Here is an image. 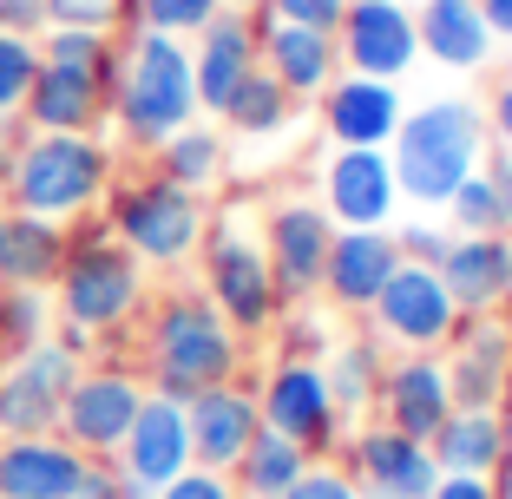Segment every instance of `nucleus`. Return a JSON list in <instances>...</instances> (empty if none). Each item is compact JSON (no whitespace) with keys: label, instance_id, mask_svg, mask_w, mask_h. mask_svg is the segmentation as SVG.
Here are the masks:
<instances>
[{"label":"nucleus","instance_id":"obj_1","mask_svg":"<svg viewBox=\"0 0 512 499\" xmlns=\"http://www.w3.org/2000/svg\"><path fill=\"white\" fill-rule=\"evenodd\" d=\"M486 106L480 99H427V106H407L394 125V184H401V204H427L440 211L473 171L486 165Z\"/></svg>","mask_w":512,"mask_h":499},{"label":"nucleus","instance_id":"obj_2","mask_svg":"<svg viewBox=\"0 0 512 499\" xmlns=\"http://www.w3.org/2000/svg\"><path fill=\"white\" fill-rule=\"evenodd\" d=\"M145 368H151V394L191 401V394L237 381L243 368V335L217 316L211 296H165L145 322Z\"/></svg>","mask_w":512,"mask_h":499},{"label":"nucleus","instance_id":"obj_3","mask_svg":"<svg viewBox=\"0 0 512 499\" xmlns=\"http://www.w3.org/2000/svg\"><path fill=\"white\" fill-rule=\"evenodd\" d=\"M112 119L138 152H158L171 132L197 119V79H191V46L171 33H132L119 46V73H112Z\"/></svg>","mask_w":512,"mask_h":499},{"label":"nucleus","instance_id":"obj_4","mask_svg":"<svg viewBox=\"0 0 512 499\" xmlns=\"http://www.w3.org/2000/svg\"><path fill=\"white\" fill-rule=\"evenodd\" d=\"M106 184H112V152L99 138L40 132L33 145H20V158H14V211L66 224V217L92 211Z\"/></svg>","mask_w":512,"mask_h":499},{"label":"nucleus","instance_id":"obj_5","mask_svg":"<svg viewBox=\"0 0 512 499\" xmlns=\"http://www.w3.org/2000/svg\"><path fill=\"white\" fill-rule=\"evenodd\" d=\"M60 316L86 335L125 329L145 303V270L125 250L112 230H86V237H66V263H60Z\"/></svg>","mask_w":512,"mask_h":499},{"label":"nucleus","instance_id":"obj_6","mask_svg":"<svg viewBox=\"0 0 512 499\" xmlns=\"http://www.w3.org/2000/svg\"><path fill=\"white\" fill-rule=\"evenodd\" d=\"M106 224L138 263H165L171 270V263L197 257V243H204V230H211V211H204L197 191H184V184H171V178L151 171V178H132V184L112 191Z\"/></svg>","mask_w":512,"mask_h":499},{"label":"nucleus","instance_id":"obj_7","mask_svg":"<svg viewBox=\"0 0 512 499\" xmlns=\"http://www.w3.org/2000/svg\"><path fill=\"white\" fill-rule=\"evenodd\" d=\"M204 257V296L217 303V316L237 335H270L283 316V296H276L270 257H263V237H256L243 217H217L197 243Z\"/></svg>","mask_w":512,"mask_h":499},{"label":"nucleus","instance_id":"obj_8","mask_svg":"<svg viewBox=\"0 0 512 499\" xmlns=\"http://www.w3.org/2000/svg\"><path fill=\"white\" fill-rule=\"evenodd\" d=\"M256 414H263L270 434L296 440L309 460L335 454L342 434H348V414L335 408L322 362H283V355H276V368L263 375V388H256Z\"/></svg>","mask_w":512,"mask_h":499},{"label":"nucleus","instance_id":"obj_9","mask_svg":"<svg viewBox=\"0 0 512 499\" xmlns=\"http://www.w3.org/2000/svg\"><path fill=\"white\" fill-rule=\"evenodd\" d=\"M368 322L388 348L401 355H440L453 342V322H460V303L447 296L440 270L427 263H401V270L381 283V296L368 303Z\"/></svg>","mask_w":512,"mask_h":499},{"label":"nucleus","instance_id":"obj_10","mask_svg":"<svg viewBox=\"0 0 512 499\" xmlns=\"http://www.w3.org/2000/svg\"><path fill=\"white\" fill-rule=\"evenodd\" d=\"M329 243H335V217L322 211V197H289V204H276V211L263 217V257H270V276H276L283 309L322 296Z\"/></svg>","mask_w":512,"mask_h":499},{"label":"nucleus","instance_id":"obj_11","mask_svg":"<svg viewBox=\"0 0 512 499\" xmlns=\"http://www.w3.org/2000/svg\"><path fill=\"white\" fill-rule=\"evenodd\" d=\"M447 362L453 408H506L512 401V322L506 309H473L453 322V342L440 348Z\"/></svg>","mask_w":512,"mask_h":499},{"label":"nucleus","instance_id":"obj_12","mask_svg":"<svg viewBox=\"0 0 512 499\" xmlns=\"http://www.w3.org/2000/svg\"><path fill=\"white\" fill-rule=\"evenodd\" d=\"M342 73L394 79L401 86L421 66V33H414V0H348L342 27H335Z\"/></svg>","mask_w":512,"mask_h":499},{"label":"nucleus","instance_id":"obj_13","mask_svg":"<svg viewBox=\"0 0 512 499\" xmlns=\"http://www.w3.org/2000/svg\"><path fill=\"white\" fill-rule=\"evenodd\" d=\"M79 375V355L66 342H33L14 368H0V434H53L60 427V401Z\"/></svg>","mask_w":512,"mask_h":499},{"label":"nucleus","instance_id":"obj_14","mask_svg":"<svg viewBox=\"0 0 512 499\" xmlns=\"http://www.w3.org/2000/svg\"><path fill=\"white\" fill-rule=\"evenodd\" d=\"M191 467V427H184V401L171 394H145V408L132 414V434L119 440V480L132 499H151Z\"/></svg>","mask_w":512,"mask_h":499},{"label":"nucleus","instance_id":"obj_15","mask_svg":"<svg viewBox=\"0 0 512 499\" xmlns=\"http://www.w3.org/2000/svg\"><path fill=\"white\" fill-rule=\"evenodd\" d=\"M145 408V388L125 368H92V375H73L60 401V440H73L79 454H119V440L132 434V414Z\"/></svg>","mask_w":512,"mask_h":499},{"label":"nucleus","instance_id":"obj_16","mask_svg":"<svg viewBox=\"0 0 512 499\" xmlns=\"http://www.w3.org/2000/svg\"><path fill=\"white\" fill-rule=\"evenodd\" d=\"M401 184H394V158L368 152V145H342L322 165V211L335 217V230H388Z\"/></svg>","mask_w":512,"mask_h":499},{"label":"nucleus","instance_id":"obj_17","mask_svg":"<svg viewBox=\"0 0 512 499\" xmlns=\"http://www.w3.org/2000/svg\"><path fill=\"white\" fill-rule=\"evenodd\" d=\"M316 112H322V132L335 145H368V152H388L394 145V125H401L407 99L394 79H368V73H335L329 86L316 92Z\"/></svg>","mask_w":512,"mask_h":499},{"label":"nucleus","instance_id":"obj_18","mask_svg":"<svg viewBox=\"0 0 512 499\" xmlns=\"http://www.w3.org/2000/svg\"><path fill=\"white\" fill-rule=\"evenodd\" d=\"M348 480L362 486V499H427L440 467L427 454V440H407L375 421L348 440Z\"/></svg>","mask_w":512,"mask_h":499},{"label":"nucleus","instance_id":"obj_19","mask_svg":"<svg viewBox=\"0 0 512 499\" xmlns=\"http://www.w3.org/2000/svg\"><path fill=\"white\" fill-rule=\"evenodd\" d=\"M375 414L381 427L407 440H434V427L453 414V388H447V362L440 355H401V362L381 368L375 388Z\"/></svg>","mask_w":512,"mask_h":499},{"label":"nucleus","instance_id":"obj_20","mask_svg":"<svg viewBox=\"0 0 512 499\" xmlns=\"http://www.w3.org/2000/svg\"><path fill=\"white\" fill-rule=\"evenodd\" d=\"M184 427H191V467H217L230 473L243 460V447L256 440L263 414H256V394L237 381H217V388L191 394L184 401Z\"/></svg>","mask_w":512,"mask_h":499},{"label":"nucleus","instance_id":"obj_21","mask_svg":"<svg viewBox=\"0 0 512 499\" xmlns=\"http://www.w3.org/2000/svg\"><path fill=\"white\" fill-rule=\"evenodd\" d=\"M401 270V243L394 230H335L329 263H322V296L348 316H368V303L381 296V283Z\"/></svg>","mask_w":512,"mask_h":499},{"label":"nucleus","instance_id":"obj_22","mask_svg":"<svg viewBox=\"0 0 512 499\" xmlns=\"http://www.w3.org/2000/svg\"><path fill=\"white\" fill-rule=\"evenodd\" d=\"M256 66L289 92V99H316L335 73H342V53H335V33L316 27H289V20H256Z\"/></svg>","mask_w":512,"mask_h":499},{"label":"nucleus","instance_id":"obj_23","mask_svg":"<svg viewBox=\"0 0 512 499\" xmlns=\"http://www.w3.org/2000/svg\"><path fill=\"white\" fill-rule=\"evenodd\" d=\"M414 33H421V60L440 73H486L499 46L480 0H414Z\"/></svg>","mask_w":512,"mask_h":499},{"label":"nucleus","instance_id":"obj_24","mask_svg":"<svg viewBox=\"0 0 512 499\" xmlns=\"http://www.w3.org/2000/svg\"><path fill=\"white\" fill-rule=\"evenodd\" d=\"M112 106V73H92V66H66V60H40L27 86V119L40 132H92L99 112Z\"/></svg>","mask_w":512,"mask_h":499},{"label":"nucleus","instance_id":"obj_25","mask_svg":"<svg viewBox=\"0 0 512 499\" xmlns=\"http://www.w3.org/2000/svg\"><path fill=\"white\" fill-rule=\"evenodd\" d=\"M256 73V20L250 14H217L191 46V79H197V112L224 119L230 92Z\"/></svg>","mask_w":512,"mask_h":499},{"label":"nucleus","instance_id":"obj_26","mask_svg":"<svg viewBox=\"0 0 512 499\" xmlns=\"http://www.w3.org/2000/svg\"><path fill=\"white\" fill-rule=\"evenodd\" d=\"M86 454L60 434H20L0 447V499H73Z\"/></svg>","mask_w":512,"mask_h":499},{"label":"nucleus","instance_id":"obj_27","mask_svg":"<svg viewBox=\"0 0 512 499\" xmlns=\"http://www.w3.org/2000/svg\"><path fill=\"white\" fill-rule=\"evenodd\" d=\"M506 263H512V237H447L440 283L460 303V316L506 303Z\"/></svg>","mask_w":512,"mask_h":499},{"label":"nucleus","instance_id":"obj_28","mask_svg":"<svg viewBox=\"0 0 512 499\" xmlns=\"http://www.w3.org/2000/svg\"><path fill=\"white\" fill-rule=\"evenodd\" d=\"M60 263H66V230L53 217H33V211L0 217V283L40 289L60 276Z\"/></svg>","mask_w":512,"mask_h":499},{"label":"nucleus","instance_id":"obj_29","mask_svg":"<svg viewBox=\"0 0 512 499\" xmlns=\"http://www.w3.org/2000/svg\"><path fill=\"white\" fill-rule=\"evenodd\" d=\"M499 447H506V408H453L427 440L440 473H486V480L499 467Z\"/></svg>","mask_w":512,"mask_h":499},{"label":"nucleus","instance_id":"obj_30","mask_svg":"<svg viewBox=\"0 0 512 499\" xmlns=\"http://www.w3.org/2000/svg\"><path fill=\"white\" fill-rule=\"evenodd\" d=\"M302 473H309V454H302L296 440L270 434V427H256V440L243 447V460L230 467V480H237L243 499H283Z\"/></svg>","mask_w":512,"mask_h":499},{"label":"nucleus","instance_id":"obj_31","mask_svg":"<svg viewBox=\"0 0 512 499\" xmlns=\"http://www.w3.org/2000/svg\"><path fill=\"white\" fill-rule=\"evenodd\" d=\"M158 178H171V184H184V191H211L217 178H224V138L217 132H204V125H184V132H171L165 145H158Z\"/></svg>","mask_w":512,"mask_h":499},{"label":"nucleus","instance_id":"obj_32","mask_svg":"<svg viewBox=\"0 0 512 499\" xmlns=\"http://www.w3.org/2000/svg\"><path fill=\"white\" fill-rule=\"evenodd\" d=\"M381 342H342L335 355H322V375H329V394L335 408L355 421V414L375 408V388H381Z\"/></svg>","mask_w":512,"mask_h":499},{"label":"nucleus","instance_id":"obj_33","mask_svg":"<svg viewBox=\"0 0 512 499\" xmlns=\"http://www.w3.org/2000/svg\"><path fill=\"white\" fill-rule=\"evenodd\" d=\"M224 119H230V132H243V138H276L289 119H296V99H289V92L276 86V79L263 73V66H256V73L243 79L237 92H230Z\"/></svg>","mask_w":512,"mask_h":499},{"label":"nucleus","instance_id":"obj_34","mask_svg":"<svg viewBox=\"0 0 512 499\" xmlns=\"http://www.w3.org/2000/svg\"><path fill=\"white\" fill-rule=\"evenodd\" d=\"M440 211L453 217V230H460V237H506V230H512V204H506V191H499V178L486 165L473 171V178L460 184Z\"/></svg>","mask_w":512,"mask_h":499},{"label":"nucleus","instance_id":"obj_35","mask_svg":"<svg viewBox=\"0 0 512 499\" xmlns=\"http://www.w3.org/2000/svg\"><path fill=\"white\" fill-rule=\"evenodd\" d=\"M217 14H224L217 0H125V20H132V27L171 33V40H197Z\"/></svg>","mask_w":512,"mask_h":499},{"label":"nucleus","instance_id":"obj_36","mask_svg":"<svg viewBox=\"0 0 512 499\" xmlns=\"http://www.w3.org/2000/svg\"><path fill=\"white\" fill-rule=\"evenodd\" d=\"M40 73V46L33 33H0V119H14L27 106V86Z\"/></svg>","mask_w":512,"mask_h":499},{"label":"nucleus","instance_id":"obj_37","mask_svg":"<svg viewBox=\"0 0 512 499\" xmlns=\"http://www.w3.org/2000/svg\"><path fill=\"white\" fill-rule=\"evenodd\" d=\"M33 342H46V303H40V289L0 283V348H33Z\"/></svg>","mask_w":512,"mask_h":499},{"label":"nucleus","instance_id":"obj_38","mask_svg":"<svg viewBox=\"0 0 512 499\" xmlns=\"http://www.w3.org/2000/svg\"><path fill=\"white\" fill-rule=\"evenodd\" d=\"M276 348H283V362H322L329 355V322L302 316V309H283L276 316Z\"/></svg>","mask_w":512,"mask_h":499},{"label":"nucleus","instance_id":"obj_39","mask_svg":"<svg viewBox=\"0 0 512 499\" xmlns=\"http://www.w3.org/2000/svg\"><path fill=\"white\" fill-rule=\"evenodd\" d=\"M125 20V0H46V27H92L112 33Z\"/></svg>","mask_w":512,"mask_h":499},{"label":"nucleus","instance_id":"obj_40","mask_svg":"<svg viewBox=\"0 0 512 499\" xmlns=\"http://www.w3.org/2000/svg\"><path fill=\"white\" fill-rule=\"evenodd\" d=\"M151 499H243L237 493V480L230 473H217V467H184L171 486H158Z\"/></svg>","mask_w":512,"mask_h":499},{"label":"nucleus","instance_id":"obj_41","mask_svg":"<svg viewBox=\"0 0 512 499\" xmlns=\"http://www.w3.org/2000/svg\"><path fill=\"white\" fill-rule=\"evenodd\" d=\"M342 7H348V0H270L263 14H270V20H289V27L335 33V27H342Z\"/></svg>","mask_w":512,"mask_h":499},{"label":"nucleus","instance_id":"obj_42","mask_svg":"<svg viewBox=\"0 0 512 499\" xmlns=\"http://www.w3.org/2000/svg\"><path fill=\"white\" fill-rule=\"evenodd\" d=\"M283 499H362V486L348 480L342 467H316V460H309V473H302Z\"/></svg>","mask_w":512,"mask_h":499},{"label":"nucleus","instance_id":"obj_43","mask_svg":"<svg viewBox=\"0 0 512 499\" xmlns=\"http://www.w3.org/2000/svg\"><path fill=\"white\" fill-rule=\"evenodd\" d=\"M394 243H401V263H427V270H440V257H447V230H434V224L394 230Z\"/></svg>","mask_w":512,"mask_h":499},{"label":"nucleus","instance_id":"obj_44","mask_svg":"<svg viewBox=\"0 0 512 499\" xmlns=\"http://www.w3.org/2000/svg\"><path fill=\"white\" fill-rule=\"evenodd\" d=\"M427 499H499V486L486 473H440Z\"/></svg>","mask_w":512,"mask_h":499},{"label":"nucleus","instance_id":"obj_45","mask_svg":"<svg viewBox=\"0 0 512 499\" xmlns=\"http://www.w3.org/2000/svg\"><path fill=\"white\" fill-rule=\"evenodd\" d=\"M73 499H132L119 480V467H99V460H86V473H79V493Z\"/></svg>","mask_w":512,"mask_h":499},{"label":"nucleus","instance_id":"obj_46","mask_svg":"<svg viewBox=\"0 0 512 499\" xmlns=\"http://www.w3.org/2000/svg\"><path fill=\"white\" fill-rule=\"evenodd\" d=\"M486 132L499 138L512 152V73H499V86H493V99H486Z\"/></svg>","mask_w":512,"mask_h":499},{"label":"nucleus","instance_id":"obj_47","mask_svg":"<svg viewBox=\"0 0 512 499\" xmlns=\"http://www.w3.org/2000/svg\"><path fill=\"white\" fill-rule=\"evenodd\" d=\"M46 27V0H0V33H33Z\"/></svg>","mask_w":512,"mask_h":499},{"label":"nucleus","instance_id":"obj_48","mask_svg":"<svg viewBox=\"0 0 512 499\" xmlns=\"http://www.w3.org/2000/svg\"><path fill=\"white\" fill-rule=\"evenodd\" d=\"M486 27H493V40H512V0H480Z\"/></svg>","mask_w":512,"mask_h":499},{"label":"nucleus","instance_id":"obj_49","mask_svg":"<svg viewBox=\"0 0 512 499\" xmlns=\"http://www.w3.org/2000/svg\"><path fill=\"white\" fill-rule=\"evenodd\" d=\"M486 171L499 178V191H506V204H512V152H486Z\"/></svg>","mask_w":512,"mask_h":499},{"label":"nucleus","instance_id":"obj_50","mask_svg":"<svg viewBox=\"0 0 512 499\" xmlns=\"http://www.w3.org/2000/svg\"><path fill=\"white\" fill-rule=\"evenodd\" d=\"M493 486L512 493V414H506V447H499V467H493Z\"/></svg>","mask_w":512,"mask_h":499},{"label":"nucleus","instance_id":"obj_51","mask_svg":"<svg viewBox=\"0 0 512 499\" xmlns=\"http://www.w3.org/2000/svg\"><path fill=\"white\" fill-rule=\"evenodd\" d=\"M217 7H224V14H250V20H256L263 7H270V0H217Z\"/></svg>","mask_w":512,"mask_h":499},{"label":"nucleus","instance_id":"obj_52","mask_svg":"<svg viewBox=\"0 0 512 499\" xmlns=\"http://www.w3.org/2000/svg\"><path fill=\"white\" fill-rule=\"evenodd\" d=\"M506 303H512V263H506Z\"/></svg>","mask_w":512,"mask_h":499},{"label":"nucleus","instance_id":"obj_53","mask_svg":"<svg viewBox=\"0 0 512 499\" xmlns=\"http://www.w3.org/2000/svg\"><path fill=\"white\" fill-rule=\"evenodd\" d=\"M499 499H512V493H506V486H499Z\"/></svg>","mask_w":512,"mask_h":499},{"label":"nucleus","instance_id":"obj_54","mask_svg":"<svg viewBox=\"0 0 512 499\" xmlns=\"http://www.w3.org/2000/svg\"><path fill=\"white\" fill-rule=\"evenodd\" d=\"M0 362H7V348H0Z\"/></svg>","mask_w":512,"mask_h":499}]
</instances>
